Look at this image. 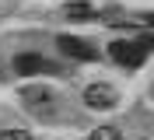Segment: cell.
Instances as JSON below:
<instances>
[{"mask_svg": "<svg viewBox=\"0 0 154 140\" xmlns=\"http://www.w3.org/2000/svg\"><path fill=\"white\" fill-rule=\"evenodd\" d=\"M84 105L88 109H116V105H119V91H116L112 84H88V91H84Z\"/></svg>", "mask_w": 154, "mask_h": 140, "instance_id": "cell-1", "label": "cell"}, {"mask_svg": "<svg viewBox=\"0 0 154 140\" xmlns=\"http://www.w3.org/2000/svg\"><path fill=\"white\" fill-rule=\"evenodd\" d=\"M109 53H112L116 63H123V67H130V70H133V67H140V60H144L147 49L140 46V42H112V46H109Z\"/></svg>", "mask_w": 154, "mask_h": 140, "instance_id": "cell-2", "label": "cell"}, {"mask_svg": "<svg viewBox=\"0 0 154 140\" xmlns=\"http://www.w3.org/2000/svg\"><path fill=\"white\" fill-rule=\"evenodd\" d=\"M56 42H60V49H63L70 60H95V56H98V49L91 46L88 39H77V35H60Z\"/></svg>", "mask_w": 154, "mask_h": 140, "instance_id": "cell-3", "label": "cell"}, {"mask_svg": "<svg viewBox=\"0 0 154 140\" xmlns=\"http://www.w3.org/2000/svg\"><path fill=\"white\" fill-rule=\"evenodd\" d=\"M56 67L49 63V60H42V56L35 53H25V56H14V74L21 77H32V74H53Z\"/></svg>", "mask_w": 154, "mask_h": 140, "instance_id": "cell-4", "label": "cell"}, {"mask_svg": "<svg viewBox=\"0 0 154 140\" xmlns=\"http://www.w3.org/2000/svg\"><path fill=\"white\" fill-rule=\"evenodd\" d=\"M63 18H67V21H88V18H91V4L74 0V4H67V7H63Z\"/></svg>", "mask_w": 154, "mask_h": 140, "instance_id": "cell-5", "label": "cell"}, {"mask_svg": "<svg viewBox=\"0 0 154 140\" xmlns=\"http://www.w3.org/2000/svg\"><path fill=\"white\" fill-rule=\"evenodd\" d=\"M88 140H119V130L116 126H98V130H91Z\"/></svg>", "mask_w": 154, "mask_h": 140, "instance_id": "cell-6", "label": "cell"}, {"mask_svg": "<svg viewBox=\"0 0 154 140\" xmlns=\"http://www.w3.org/2000/svg\"><path fill=\"white\" fill-rule=\"evenodd\" d=\"M0 140H32V133H25V130H0Z\"/></svg>", "mask_w": 154, "mask_h": 140, "instance_id": "cell-7", "label": "cell"}, {"mask_svg": "<svg viewBox=\"0 0 154 140\" xmlns=\"http://www.w3.org/2000/svg\"><path fill=\"white\" fill-rule=\"evenodd\" d=\"M140 21H144V25H151V28H154V14H144V18H140Z\"/></svg>", "mask_w": 154, "mask_h": 140, "instance_id": "cell-8", "label": "cell"}]
</instances>
